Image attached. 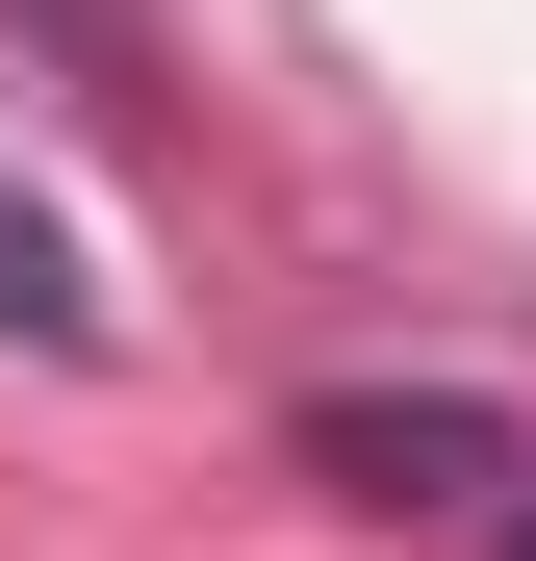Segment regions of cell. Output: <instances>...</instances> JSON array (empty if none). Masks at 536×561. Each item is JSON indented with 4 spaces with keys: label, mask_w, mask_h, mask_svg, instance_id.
Returning a JSON list of instances; mask_svg holds the SVG:
<instances>
[{
    "label": "cell",
    "mask_w": 536,
    "mask_h": 561,
    "mask_svg": "<svg viewBox=\"0 0 536 561\" xmlns=\"http://www.w3.org/2000/svg\"><path fill=\"white\" fill-rule=\"evenodd\" d=\"M307 485H357V511H486V485H536V459H511V409H460V383H332V409H307Z\"/></svg>",
    "instance_id": "1"
},
{
    "label": "cell",
    "mask_w": 536,
    "mask_h": 561,
    "mask_svg": "<svg viewBox=\"0 0 536 561\" xmlns=\"http://www.w3.org/2000/svg\"><path fill=\"white\" fill-rule=\"evenodd\" d=\"M0 332L26 357H103V280H77V230L26 205V179H0Z\"/></svg>",
    "instance_id": "2"
},
{
    "label": "cell",
    "mask_w": 536,
    "mask_h": 561,
    "mask_svg": "<svg viewBox=\"0 0 536 561\" xmlns=\"http://www.w3.org/2000/svg\"><path fill=\"white\" fill-rule=\"evenodd\" d=\"M511 561H536V485H511Z\"/></svg>",
    "instance_id": "3"
}]
</instances>
